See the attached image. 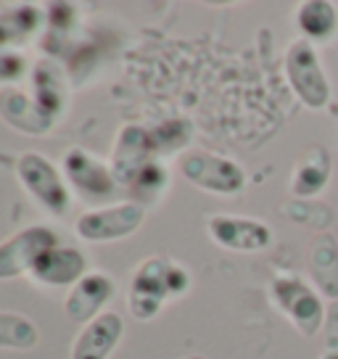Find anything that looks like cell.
I'll return each mask as SVG.
<instances>
[{"instance_id": "6da1fadb", "label": "cell", "mask_w": 338, "mask_h": 359, "mask_svg": "<svg viewBox=\"0 0 338 359\" xmlns=\"http://www.w3.org/2000/svg\"><path fill=\"white\" fill-rule=\"evenodd\" d=\"M191 288V275L164 259H148L133 278L130 309L140 320H151L161 309L167 296H177Z\"/></svg>"}, {"instance_id": "7a4b0ae2", "label": "cell", "mask_w": 338, "mask_h": 359, "mask_svg": "<svg viewBox=\"0 0 338 359\" xmlns=\"http://www.w3.org/2000/svg\"><path fill=\"white\" fill-rule=\"evenodd\" d=\"M285 72H288V82L296 90V95L309 109H323L330 101V82H327L325 72L320 67V58H317L315 48H312V43L306 37L293 40L288 45Z\"/></svg>"}, {"instance_id": "3957f363", "label": "cell", "mask_w": 338, "mask_h": 359, "mask_svg": "<svg viewBox=\"0 0 338 359\" xmlns=\"http://www.w3.org/2000/svg\"><path fill=\"white\" fill-rule=\"evenodd\" d=\"M272 299L283 312L291 317L302 336H315L325 323V309L312 285L299 275H278L272 283Z\"/></svg>"}, {"instance_id": "277c9868", "label": "cell", "mask_w": 338, "mask_h": 359, "mask_svg": "<svg viewBox=\"0 0 338 359\" xmlns=\"http://www.w3.org/2000/svg\"><path fill=\"white\" fill-rule=\"evenodd\" d=\"M180 169L193 185L212 193H238L246 185V175L236 161L206 154V151L185 154L180 161Z\"/></svg>"}, {"instance_id": "5b68a950", "label": "cell", "mask_w": 338, "mask_h": 359, "mask_svg": "<svg viewBox=\"0 0 338 359\" xmlns=\"http://www.w3.org/2000/svg\"><path fill=\"white\" fill-rule=\"evenodd\" d=\"M56 248V236L48 227H29L0 246V280L16 278L37 264V259Z\"/></svg>"}, {"instance_id": "8992f818", "label": "cell", "mask_w": 338, "mask_h": 359, "mask_svg": "<svg viewBox=\"0 0 338 359\" xmlns=\"http://www.w3.org/2000/svg\"><path fill=\"white\" fill-rule=\"evenodd\" d=\"M19 175H22L24 185L29 188L37 201L46 209L56 214H64L69 209V193L64 188V182L58 177V172L53 164L40 154H24L19 158Z\"/></svg>"}, {"instance_id": "52a82bcc", "label": "cell", "mask_w": 338, "mask_h": 359, "mask_svg": "<svg viewBox=\"0 0 338 359\" xmlns=\"http://www.w3.org/2000/svg\"><path fill=\"white\" fill-rule=\"evenodd\" d=\"M143 217H146V209L140 203H119V206H109L101 212L79 217L77 233L88 241H114V238L135 233L143 224Z\"/></svg>"}, {"instance_id": "ba28073f", "label": "cell", "mask_w": 338, "mask_h": 359, "mask_svg": "<svg viewBox=\"0 0 338 359\" xmlns=\"http://www.w3.org/2000/svg\"><path fill=\"white\" fill-rule=\"evenodd\" d=\"M156 151L154 146V135L137 127V124H130L119 133V140H116V148H114L111 156V175L116 182H135V177L143 172V169L151 164V154Z\"/></svg>"}, {"instance_id": "9c48e42d", "label": "cell", "mask_w": 338, "mask_h": 359, "mask_svg": "<svg viewBox=\"0 0 338 359\" xmlns=\"http://www.w3.org/2000/svg\"><path fill=\"white\" fill-rule=\"evenodd\" d=\"M209 233L219 246L233 248V251H259L270 246L272 241L267 224L257 219H243V217H222V214L209 219Z\"/></svg>"}, {"instance_id": "30bf717a", "label": "cell", "mask_w": 338, "mask_h": 359, "mask_svg": "<svg viewBox=\"0 0 338 359\" xmlns=\"http://www.w3.org/2000/svg\"><path fill=\"white\" fill-rule=\"evenodd\" d=\"M119 336H122V317L114 312L98 314L77 338L72 359H109Z\"/></svg>"}, {"instance_id": "8fae6325", "label": "cell", "mask_w": 338, "mask_h": 359, "mask_svg": "<svg viewBox=\"0 0 338 359\" xmlns=\"http://www.w3.org/2000/svg\"><path fill=\"white\" fill-rule=\"evenodd\" d=\"M114 296V280L109 275H85L67 299V314L77 323L95 320L101 306Z\"/></svg>"}, {"instance_id": "7c38bea8", "label": "cell", "mask_w": 338, "mask_h": 359, "mask_svg": "<svg viewBox=\"0 0 338 359\" xmlns=\"http://www.w3.org/2000/svg\"><path fill=\"white\" fill-rule=\"evenodd\" d=\"M67 172L69 180L77 185L82 193L88 196H95V198H103L114 191V175L111 169H106L95 156H90L88 151L82 148H72L67 154Z\"/></svg>"}, {"instance_id": "4fadbf2b", "label": "cell", "mask_w": 338, "mask_h": 359, "mask_svg": "<svg viewBox=\"0 0 338 359\" xmlns=\"http://www.w3.org/2000/svg\"><path fill=\"white\" fill-rule=\"evenodd\" d=\"M82 272H85V257L74 248H50L32 267L34 280L48 283V285H69L74 280L79 283Z\"/></svg>"}, {"instance_id": "5bb4252c", "label": "cell", "mask_w": 338, "mask_h": 359, "mask_svg": "<svg viewBox=\"0 0 338 359\" xmlns=\"http://www.w3.org/2000/svg\"><path fill=\"white\" fill-rule=\"evenodd\" d=\"M309 275L327 299L338 302V241L330 233H320L309 248Z\"/></svg>"}, {"instance_id": "9a60e30c", "label": "cell", "mask_w": 338, "mask_h": 359, "mask_svg": "<svg viewBox=\"0 0 338 359\" xmlns=\"http://www.w3.org/2000/svg\"><path fill=\"white\" fill-rule=\"evenodd\" d=\"M330 154L325 148H309L306 156L299 161V167L293 172V182H291V191L293 196L299 198H309V196H317L327 185L330 180Z\"/></svg>"}, {"instance_id": "2e32d148", "label": "cell", "mask_w": 338, "mask_h": 359, "mask_svg": "<svg viewBox=\"0 0 338 359\" xmlns=\"http://www.w3.org/2000/svg\"><path fill=\"white\" fill-rule=\"evenodd\" d=\"M296 22L299 29L306 34V40H330L338 29L336 6L325 0H306L299 6Z\"/></svg>"}, {"instance_id": "e0dca14e", "label": "cell", "mask_w": 338, "mask_h": 359, "mask_svg": "<svg viewBox=\"0 0 338 359\" xmlns=\"http://www.w3.org/2000/svg\"><path fill=\"white\" fill-rule=\"evenodd\" d=\"M0 106H3L6 119H8L13 127H19V130H27V133H43V130L50 127V122L37 111V106L29 103L24 95H19V93H6L3 101H0Z\"/></svg>"}, {"instance_id": "ac0fdd59", "label": "cell", "mask_w": 338, "mask_h": 359, "mask_svg": "<svg viewBox=\"0 0 338 359\" xmlns=\"http://www.w3.org/2000/svg\"><path fill=\"white\" fill-rule=\"evenodd\" d=\"M0 346L3 348H32L37 346V327L22 314L0 312Z\"/></svg>"}, {"instance_id": "d6986e66", "label": "cell", "mask_w": 338, "mask_h": 359, "mask_svg": "<svg viewBox=\"0 0 338 359\" xmlns=\"http://www.w3.org/2000/svg\"><path fill=\"white\" fill-rule=\"evenodd\" d=\"M34 85H37V111L46 116L48 122H53V116L61 111V103H64V93L58 85V77L48 67H37L34 72Z\"/></svg>"}, {"instance_id": "ffe728a7", "label": "cell", "mask_w": 338, "mask_h": 359, "mask_svg": "<svg viewBox=\"0 0 338 359\" xmlns=\"http://www.w3.org/2000/svg\"><path fill=\"white\" fill-rule=\"evenodd\" d=\"M283 214L293 222L320 227V230H325L327 224L336 219V212L320 201H291L288 206H283Z\"/></svg>"}, {"instance_id": "44dd1931", "label": "cell", "mask_w": 338, "mask_h": 359, "mask_svg": "<svg viewBox=\"0 0 338 359\" xmlns=\"http://www.w3.org/2000/svg\"><path fill=\"white\" fill-rule=\"evenodd\" d=\"M37 27V11L24 6L22 11H13L11 16H0V43H11L16 37L29 34Z\"/></svg>"}, {"instance_id": "7402d4cb", "label": "cell", "mask_w": 338, "mask_h": 359, "mask_svg": "<svg viewBox=\"0 0 338 359\" xmlns=\"http://www.w3.org/2000/svg\"><path fill=\"white\" fill-rule=\"evenodd\" d=\"M191 133H193V127L188 122L172 119V122L156 127L151 135H154V146H156V151H175V148H180L188 143Z\"/></svg>"}, {"instance_id": "603a6c76", "label": "cell", "mask_w": 338, "mask_h": 359, "mask_svg": "<svg viewBox=\"0 0 338 359\" xmlns=\"http://www.w3.org/2000/svg\"><path fill=\"white\" fill-rule=\"evenodd\" d=\"M133 188H135V193H143L146 201H154L156 193H161L167 188V169L161 167V164H156V161H151V164L135 177Z\"/></svg>"}, {"instance_id": "cb8c5ba5", "label": "cell", "mask_w": 338, "mask_h": 359, "mask_svg": "<svg viewBox=\"0 0 338 359\" xmlns=\"http://www.w3.org/2000/svg\"><path fill=\"white\" fill-rule=\"evenodd\" d=\"M325 330H323V344H325V354H338V302L327 306L325 314Z\"/></svg>"}, {"instance_id": "d4e9b609", "label": "cell", "mask_w": 338, "mask_h": 359, "mask_svg": "<svg viewBox=\"0 0 338 359\" xmlns=\"http://www.w3.org/2000/svg\"><path fill=\"white\" fill-rule=\"evenodd\" d=\"M24 72V61L13 53L0 56V79H16Z\"/></svg>"}, {"instance_id": "484cf974", "label": "cell", "mask_w": 338, "mask_h": 359, "mask_svg": "<svg viewBox=\"0 0 338 359\" xmlns=\"http://www.w3.org/2000/svg\"><path fill=\"white\" fill-rule=\"evenodd\" d=\"M323 359H338V354H325Z\"/></svg>"}, {"instance_id": "4316f807", "label": "cell", "mask_w": 338, "mask_h": 359, "mask_svg": "<svg viewBox=\"0 0 338 359\" xmlns=\"http://www.w3.org/2000/svg\"><path fill=\"white\" fill-rule=\"evenodd\" d=\"M188 359H203V357H188Z\"/></svg>"}]
</instances>
